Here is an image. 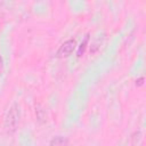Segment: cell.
<instances>
[{
	"label": "cell",
	"mask_w": 146,
	"mask_h": 146,
	"mask_svg": "<svg viewBox=\"0 0 146 146\" xmlns=\"http://www.w3.org/2000/svg\"><path fill=\"white\" fill-rule=\"evenodd\" d=\"M19 116H21L19 106L17 103H14L9 107L3 122V128L8 133H14L17 130V127L19 124Z\"/></svg>",
	"instance_id": "1"
},
{
	"label": "cell",
	"mask_w": 146,
	"mask_h": 146,
	"mask_svg": "<svg viewBox=\"0 0 146 146\" xmlns=\"http://www.w3.org/2000/svg\"><path fill=\"white\" fill-rule=\"evenodd\" d=\"M75 48H76V40L73 38L67 39L58 47V49L56 51V57L57 58H67L73 54Z\"/></svg>",
	"instance_id": "2"
},
{
	"label": "cell",
	"mask_w": 146,
	"mask_h": 146,
	"mask_svg": "<svg viewBox=\"0 0 146 146\" xmlns=\"http://www.w3.org/2000/svg\"><path fill=\"white\" fill-rule=\"evenodd\" d=\"M67 145H68V138L60 135L52 137L49 141V146H67Z\"/></svg>",
	"instance_id": "3"
},
{
	"label": "cell",
	"mask_w": 146,
	"mask_h": 146,
	"mask_svg": "<svg viewBox=\"0 0 146 146\" xmlns=\"http://www.w3.org/2000/svg\"><path fill=\"white\" fill-rule=\"evenodd\" d=\"M89 40H90V34L87 33V34L84 35L83 40L81 41V43L78 46V49H76V57H78V58H80V57L83 56V54H84V51H86V48H87L88 44H89Z\"/></svg>",
	"instance_id": "4"
},
{
	"label": "cell",
	"mask_w": 146,
	"mask_h": 146,
	"mask_svg": "<svg viewBox=\"0 0 146 146\" xmlns=\"http://www.w3.org/2000/svg\"><path fill=\"white\" fill-rule=\"evenodd\" d=\"M35 116L40 123H44L47 121V112L40 104L35 105Z\"/></svg>",
	"instance_id": "5"
},
{
	"label": "cell",
	"mask_w": 146,
	"mask_h": 146,
	"mask_svg": "<svg viewBox=\"0 0 146 146\" xmlns=\"http://www.w3.org/2000/svg\"><path fill=\"white\" fill-rule=\"evenodd\" d=\"M103 40H104V36H98V38H96V39L91 42V46H90V54H96V52L99 50Z\"/></svg>",
	"instance_id": "6"
},
{
	"label": "cell",
	"mask_w": 146,
	"mask_h": 146,
	"mask_svg": "<svg viewBox=\"0 0 146 146\" xmlns=\"http://www.w3.org/2000/svg\"><path fill=\"white\" fill-rule=\"evenodd\" d=\"M144 81H145L144 76H140V78H138V79L135 81V84H136L137 87H141V86H144Z\"/></svg>",
	"instance_id": "7"
},
{
	"label": "cell",
	"mask_w": 146,
	"mask_h": 146,
	"mask_svg": "<svg viewBox=\"0 0 146 146\" xmlns=\"http://www.w3.org/2000/svg\"><path fill=\"white\" fill-rule=\"evenodd\" d=\"M3 68V59H2V56H1V51H0V71Z\"/></svg>",
	"instance_id": "8"
}]
</instances>
